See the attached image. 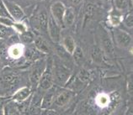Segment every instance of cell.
<instances>
[{"mask_svg": "<svg viewBox=\"0 0 133 115\" xmlns=\"http://www.w3.org/2000/svg\"><path fill=\"white\" fill-rule=\"evenodd\" d=\"M8 115H20L19 111L17 107H14V106H10L9 107V111H8Z\"/></svg>", "mask_w": 133, "mask_h": 115, "instance_id": "obj_31", "label": "cell"}, {"mask_svg": "<svg viewBox=\"0 0 133 115\" xmlns=\"http://www.w3.org/2000/svg\"><path fill=\"white\" fill-rule=\"evenodd\" d=\"M53 70V82L55 81L57 84L64 85L70 76L69 71L61 64H56Z\"/></svg>", "mask_w": 133, "mask_h": 115, "instance_id": "obj_4", "label": "cell"}, {"mask_svg": "<svg viewBox=\"0 0 133 115\" xmlns=\"http://www.w3.org/2000/svg\"><path fill=\"white\" fill-rule=\"evenodd\" d=\"M5 112L3 109H0V115H4Z\"/></svg>", "mask_w": 133, "mask_h": 115, "instance_id": "obj_34", "label": "cell"}, {"mask_svg": "<svg viewBox=\"0 0 133 115\" xmlns=\"http://www.w3.org/2000/svg\"><path fill=\"white\" fill-rule=\"evenodd\" d=\"M53 85V67L52 64H48L41 75L38 82V87L45 91L51 89Z\"/></svg>", "mask_w": 133, "mask_h": 115, "instance_id": "obj_1", "label": "cell"}, {"mask_svg": "<svg viewBox=\"0 0 133 115\" xmlns=\"http://www.w3.org/2000/svg\"><path fill=\"white\" fill-rule=\"evenodd\" d=\"M34 43H35V47H36V49L39 52H41V53L44 54H48L50 52V48H49L46 41L43 38L36 37L34 40Z\"/></svg>", "mask_w": 133, "mask_h": 115, "instance_id": "obj_15", "label": "cell"}, {"mask_svg": "<svg viewBox=\"0 0 133 115\" xmlns=\"http://www.w3.org/2000/svg\"><path fill=\"white\" fill-rule=\"evenodd\" d=\"M124 23L127 25V27L131 28L132 29L133 28V15H128L124 19Z\"/></svg>", "mask_w": 133, "mask_h": 115, "instance_id": "obj_29", "label": "cell"}, {"mask_svg": "<svg viewBox=\"0 0 133 115\" xmlns=\"http://www.w3.org/2000/svg\"><path fill=\"white\" fill-rule=\"evenodd\" d=\"M3 4L6 7L10 17L14 22L19 23L24 17V13L23 9L17 3L10 1H3Z\"/></svg>", "mask_w": 133, "mask_h": 115, "instance_id": "obj_3", "label": "cell"}, {"mask_svg": "<svg viewBox=\"0 0 133 115\" xmlns=\"http://www.w3.org/2000/svg\"><path fill=\"white\" fill-rule=\"evenodd\" d=\"M90 77V74L88 71L83 69L80 71V72L78 73V80L81 82H86L89 81V79Z\"/></svg>", "mask_w": 133, "mask_h": 115, "instance_id": "obj_26", "label": "cell"}, {"mask_svg": "<svg viewBox=\"0 0 133 115\" xmlns=\"http://www.w3.org/2000/svg\"><path fill=\"white\" fill-rule=\"evenodd\" d=\"M73 95H74V92H73L72 90H69V89L62 90L60 92H58L57 95H56L54 104L59 107H64L66 104H68L70 102V100L72 99Z\"/></svg>", "mask_w": 133, "mask_h": 115, "instance_id": "obj_8", "label": "cell"}, {"mask_svg": "<svg viewBox=\"0 0 133 115\" xmlns=\"http://www.w3.org/2000/svg\"><path fill=\"white\" fill-rule=\"evenodd\" d=\"M62 46H63L64 50L68 52V54L72 55L74 51L76 48V44L74 39L71 35H66L62 40Z\"/></svg>", "mask_w": 133, "mask_h": 115, "instance_id": "obj_14", "label": "cell"}, {"mask_svg": "<svg viewBox=\"0 0 133 115\" xmlns=\"http://www.w3.org/2000/svg\"><path fill=\"white\" fill-rule=\"evenodd\" d=\"M115 5L117 10H124L127 9L130 5V1H125V0H116L115 1Z\"/></svg>", "mask_w": 133, "mask_h": 115, "instance_id": "obj_23", "label": "cell"}, {"mask_svg": "<svg viewBox=\"0 0 133 115\" xmlns=\"http://www.w3.org/2000/svg\"><path fill=\"white\" fill-rule=\"evenodd\" d=\"M91 57L93 61L97 64H100L103 62V50L99 46H94L91 51Z\"/></svg>", "mask_w": 133, "mask_h": 115, "instance_id": "obj_18", "label": "cell"}, {"mask_svg": "<svg viewBox=\"0 0 133 115\" xmlns=\"http://www.w3.org/2000/svg\"><path fill=\"white\" fill-rule=\"evenodd\" d=\"M66 8L62 2H55L51 6V15L62 29L65 27L63 24V17Z\"/></svg>", "mask_w": 133, "mask_h": 115, "instance_id": "obj_2", "label": "cell"}, {"mask_svg": "<svg viewBox=\"0 0 133 115\" xmlns=\"http://www.w3.org/2000/svg\"><path fill=\"white\" fill-rule=\"evenodd\" d=\"M0 16H1L3 19H12L9 12H8V10L6 9V7L4 6V4H3V1H0Z\"/></svg>", "mask_w": 133, "mask_h": 115, "instance_id": "obj_25", "label": "cell"}, {"mask_svg": "<svg viewBox=\"0 0 133 115\" xmlns=\"http://www.w3.org/2000/svg\"><path fill=\"white\" fill-rule=\"evenodd\" d=\"M18 75L13 71H6L1 76V82L6 86H13L16 84Z\"/></svg>", "mask_w": 133, "mask_h": 115, "instance_id": "obj_12", "label": "cell"}, {"mask_svg": "<svg viewBox=\"0 0 133 115\" xmlns=\"http://www.w3.org/2000/svg\"><path fill=\"white\" fill-rule=\"evenodd\" d=\"M110 23L113 26H117L121 24V13L117 11V9H112L109 15Z\"/></svg>", "mask_w": 133, "mask_h": 115, "instance_id": "obj_19", "label": "cell"}, {"mask_svg": "<svg viewBox=\"0 0 133 115\" xmlns=\"http://www.w3.org/2000/svg\"><path fill=\"white\" fill-rule=\"evenodd\" d=\"M115 42L121 48H128L132 44V38L125 30L116 29L115 30Z\"/></svg>", "mask_w": 133, "mask_h": 115, "instance_id": "obj_7", "label": "cell"}, {"mask_svg": "<svg viewBox=\"0 0 133 115\" xmlns=\"http://www.w3.org/2000/svg\"><path fill=\"white\" fill-rule=\"evenodd\" d=\"M48 19L49 15L46 12V10H41V11L38 13L37 21L38 25H39L40 29L42 30H47V24H48Z\"/></svg>", "mask_w": 133, "mask_h": 115, "instance_id": "obj_17", "label": "cell"}, {"mask_svg": "<svg viewBox=\"0 0 133 115\" xmlns=\"http://www.w3.org/2000/svg\"><path fill=\"white\" fill-rule=\"evenodd\" d=\"M127 92L131 97H133V74H130L127 76Z\"/></svg>", "mask_w": 133, "mask_h": 115, "instance_id": "obj_24", "label": "cell"}, {"mask_svg": "<svg viewBox=\"0 0 133 115\" xmlns=\"http://www.w3.org/2000/svg\"><path fill=\"white\" fill-rule=\"evenodd\" d=\"M61 30L62 28L55 21L51 15H49L48 24H47V31L50 35L51 40L55 43H58L61 39Z\"/></svg>", "mask_w": 133, "mask_h": 115, "instance_id": "obj_6", "label": "cell"}, {"mask_svg": "<svg viewBox=\"0 0 133 115\" xmlns=\"http://www.w3.org/2000/svg\"><path fill=\"white\" fill-rule=\"evenodd\" d=\"M45 113V115H57V113L54 110H47Z\"/></svg>", "mask_w": 133, "mask_h": 115, "instance_id": "obj_33", "label": "cell"}, {"mask_svg": "<svg viewBox=\"0 0 133 115\" xmlns=\"http://www.w3.org/2000/svg\"><path fill=\"white\" fill-rule=\"evenodd\" d=\"M31 93V90L27 88V87H24V88H19V90L14 93V95L12 96V101L14 102H17V103H22L24 101H25L28 97L30 96Z\"/></svg>", "mask_w": 133, "mask_h": 115, "instance_id": "obj_11", "label": "cell"}, {"mask_svg": "<svg viewBox=\"0 0 133 115\" xmlns=\"http://www.w3.org/2000/svg\"><path fill=\"white\" fill-rule=\"evenodd\" d=\"M55 97H56L55 90L52 88L47 90L46 92L44 94L42 99H41V109L45 110H48L52 106V104L54 103Z\"/></svg>", "mask_w": 133, "mask_h": 115, "instance_id": "obj_9", "label": "cell"}, {"mask_svg": "<svg viewBox=\"0 0 133 115\" xmlns=\"http://www.w3.org/2000/svg\"><path fill=\"white\" fill-rule=\"evenodd\" d=\"M73 61H74L77 64H81L82 62L84 60V54H83V51L82 50V48L80 46H77L73 53L72 54Z\"/></svg>", "mask_w": 133, "mask_h": 115, "instance_id": "obj_20", "label": "cell"}, {"mask_svg": "<svg viewBox=\"0 0 133 115\" xmlns=\"http://www.w3.org/2000/svg\"><path fill=\"white\" fill-rule=\"evenodd\" d=\"M21 37H22V40L23 41H24V42H27V43H29L30 42L31 40H32V35H31V34L29 33V32H24L21 34Z\"/></svg>", "mask_w": 133, "mask_h": 115, "instance_id": "obj_30", "label": "cell"}, {"mask_svg": "<svg viewBox=\"0 0 133 115\" xmlns=\"http://www.w3.org/2000/svg\"><path fill=\"white\" fill-rule=\"evenodd\" d=\"M2 68V61H1V60H0V69Z\"/></svg>", "mask_w": 133, "mask_h": 115, "instance_id": "obj_35", "label": "cell"}, {"mask_svg": "<svg viewBox=\"0 0 133 115\" xmlns=\"http://www.w3.org/2000/svg\"><path fill=\"white\" fill-rule=\"evenodd\" d=\"M94 11H95V7H94L92 3H89L85 8L84 12V21L86 22L88 19H90L94 15Z\"/></svg>", "mask_w": 133, "mask_h": 115, "instance_id": "obj_22", "label": "cell"}, {"mask_svg": "<svg viewBox=\"0 0 133 115\" xmlns=\"http://www.w3.org/2000/svg\"><path fill=\"white\" fill-rule=\"evenodd\" d=\"M8 54L13 59H19L24 54V46L19 43L14 44L9 48Z\"/></svg>", "mask_w": 133, "mask_h": 115, "instance_id": "obj_13", "label": "cell"}, {"mask_svg": "<svg viewBox=\"0 0 133 115\" xmlns=\"http://www.w3.org/2000/svg\"><path fill=\"white\" fill-rule=\"evenodd\" d=\"M76 13L74 11V9L70 7V8L66 9V11L63 17V24L64 26H71L75 21Z\"/></svg>", "mask_w": 133, "mask_h": 115, "instance_id": "obj_16", "label": "cell"}, {"mask_svg": "<svg viewBox=\"0 0 133 115\" xmlns=\"http://www.w3.org/2000/svg\"><path fill=\"white\" fill-rule=\"evenodd\" d=\"M101 40H102L103 51L108 56H113L115 53V48H114V44L112 42L110 36L106 33H104L102 35V37H101Z\"/></svg>", "mask_w": 133, "mask_h": 115, "instance_id": "obj_10", "label": "cell"}, {"mask_svg": "<svg viewBox=\"0 0 133 115\" xmlns=\"http://www.w3.org/2000/svg\"><path fill=\"white\" fill-rule=\"evenodd\" d=\"M45 67H46V62H44L43 61H40L39 62H36L34 65V67L31 69L30 71V82L33 87L38 86V82L41 78V75L44 72Z\"/></svg>", "mask_w": 133, "mask_h": 115, "instance_id": "obj_5", "label": "cell"}, {"mask_svg": "<svg viewBox=\"0 0 133 115\" xmlns=\"http://www.w3.org/2000/svg\"><path fill=\"white\" fill-rule=\"evenodd\" d=\"M108 103H109V98L107 97L105 95H99L97 97V103L99 104V106H106Z\"/></svg>", "mask_w": 133, "mask_h": 115, "instance_id": "obj_28", "label": "cell"}, {"mask_svg": "<svg viewBox=\"0 0 133 115\" xmlns=\"http://www.w3.org/2000/svg\"><path fill=\"white\" fill-rule=\"evenodd\" d=\"M13 30L11 27L7 26L5 24L0 23V38H6L12 35Z\"/></svg>", "mask_w": 133, "mask_h": 115, "instance_id": "obj_21", "label": "cell"}, {"mask_svg": "<svg viewBox=\"0 0 133 115\" xmlns=\"http://www.w3.org/2000/svg\"><path fill=\"white\" fill-rule=\"evenodd\" d=\"M124 115H133V105H131L128 107Z\"/></svg>", "mask_w": 133, "mask_h": 115, "instance_id": "obj_32", "label": "cell"}, {"mask_svg": "<svg viewBox=\"0 0 133 115\" xmlns=\"http://www.w3.org/2000/svg\"><path fill=\"white\" fill-rule=\"evenodd\" d=\"M13 29L15 30L17 32L21 34L23 33H24V32H26V26L24 25V24H22L21 22H19V23L15 22V23H14Z\"/></svg>", "mask_w": 133, "mask_h": 115, "instance_id": "obj_27", "label": "cell"}]
</instances>
